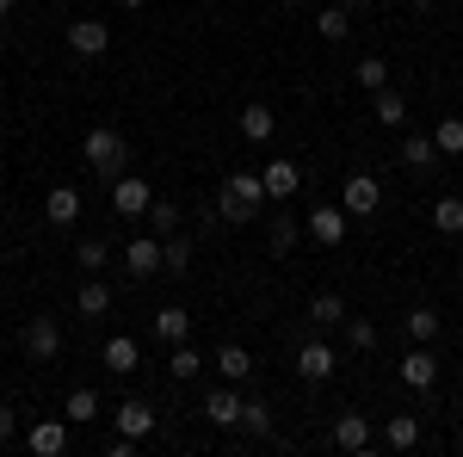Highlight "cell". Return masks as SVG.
Instances as JSON below:
<instances>
[{"label": "cell", "instance_id": "obj_38", "mask_svg": "<svg viewBox=\"0 0 463 457\" xmlns=\"http://www.w3.org/2000/svg\"><path fill=\"white\" fill-rule=\"evenodd\" d=\"M290 247H297V216H272V253L285 260Z\"/></svg>", "mask_w": 463, "mask_h": 457}, {"label": "cell", "instance_id": "obj_12", "mask_svg": "<svg viewBox=\"0 0 463 457\" xmlns=\"http://www.w3.org/2000/svg\"><path fill=\"white\" fill-rule=\"evenodd\" d=\"M118 433H130V439H148V433H155V408H148L143 395L118 402Z\"/></svg>", "mask_w": 463, "mask_h": 457}, {"label": "cell", "instance_id": "obj_30", "mask_svg": "<svg viewBox=\"0 0 463 457\" xmlns=\"http://www.w3.org/2000/svg\"><path fill=\"white\" fill-rule=\"evenodd\" d=\"M432 229L439 235H463V198H439L432 205Z\"/></svg>", "mask_w": 463, "mask_h": 457}, {"label": "cell", "instance_id": "obj_20", "mask_svg": "<svg viewBox=\"0 0 463 457\" xmlns=\"http://www.w3.org/2000/svg\"><path fill=\"white\" fill-rule=\"evenodd\" d=\"M309 328H346V303L334 297V290H321V297H309Z\"/></svg>", "mask_w": 463, "mask_h": 457}, {"label": "cell", "instance_id": "obj_11", "mask_svg": "<svg viewBox=\"0 0 463 457\" xmlns=\"http://www.w3.org/2000/svg\"><path fill=\"white\" fill-rule=\"evenodd\" d=\"M266 198H272V205H285V198H297V186H303V167H297V161H266Z\"/></svg>", "mask_w": 463, "mask_h": 457}, {"label": "cell", "instance_id": "obj_21", "mask_svg": "<svg viewBox=\"0 0 463 457\" xmlns=\"http://www.w3.org/2000/svg\"><path fill=\"white\" fill-rule=\"evenodd\" d=\"M216 377H222V384H241V377H253L248 347H216Z\"/></svg>", "mask_w": 463, "mask_h": 457}, {"label": "cell", "instance_id": "obj_24", "mask_svg": "<svg viewBox=\"0 0 463 457\" xmlns=\"http://www.w3.org/2000/svg\"><path fill=\"white\" fill-rule=\"evenodd\" d=\"M106 309H111V290L99 279H87V284H80V297H74V316L93 321V316H106Z\"/></svg>", "mask_w": 463, "mask_h": 457}, {"label": "cell", "instance_id": "obj_34", "mask_svg": "<svg viewBox=\"0 0 463 457\" xmlns=\"http://www.w3.org/2000/svg\"><path fill=\"white\" fill-rule=\"evenodd\" d=\"M167 371H174L179 384H185V377H198V371H204V358H198V352H192V347H185V340H179V347L167 352Z\"/></svg>", "mask_w": 463, "mask_h": 457}, {"label": "cell", "instance_id": "obj_15", "mask_svg": "<svg viewBox=\"0 0 463 457\" xmlns=\"http://www.w3.org/2000/svg\"><path fill=\"white\" fill-rule=\"evenodd\" d=\"M204 414H211V426H241V395L229 384H216L211 395H204Z\"/></svg>", "mask_w": 463, "mask_h": 457}, {"label": "cell", "instance_id": "obj_27", "mask_svg": "<svg viewBox=\"0 0 463 457\" xmlns=\"http://www.w3.org/2000/svg\"><path fill=\"white\" fill-rule=\"evenodd\" d=\"M402 328H408V340H414V347H432V340H439V309H408Z\"/></svg>", "mask_w": 463, "mask_h": 457}, {"label": "cell", "instance_id": "obj_9", "mask_svg": "<svg viewBox=\"0 0 463 457\" xmlns=\"http://www.w3.org/2000/svg\"><path fill=\"white\" fill-rule=\"evenodd\" d=\"M309 235H316V247H340L346 242V205H316Z\"/></svg>", "mask_w": 463, "mask_h": 457}, {"label": "cell", "instance_id": "obj_26", "mask_svg": "<svg viewBox=\"0 0 463 457\" xmlns=\"http://www.w3.org/2000/svg\"><path fill=\"white\" fill-rule=\"evenodd\" d=\"M179 223H185V211H179L174 198H155V205H148V229H155L161 242H167V235H179Z\"/></svg>", "mask_w": 463, "mask_h": 457}, {"label": "cell", "instance_id": "obj_4", "mask_svg": "<svg viewBox=\"0 0 463 457\" xmlns=\"http://www.w3.org/2000/svg\"><path fill=\"white\" fill-rule=\"evenodd\" d=\"M56 352H62V321H56V316H32V321H25V358L50 365Z\"/></svg>", "mask_w": 463, "mask_h": 457}, {"label": "cell", "instance_id": "obj_37", "mask_svg": "<svg viewBox=\"0 0 463 457\" xmlns=\"http://www.w3.org/2000/svg\"><path fill=\"white\" fill-rule=\"evenodd\" d=\"M241 426H248L253 439H266V433H272V408H266V402H241Z\"/></svg>", "mask_w": 463, "mask_h": 457}, {"label": "cell", "instance_id": "obj_10", "mask_svg": "<svg viewBox=\"0 0 463 457\" xmlns=\"http://www.w3.org/2000/svg\"><path fill=\"white\" fill-rule=\"evenodd\" d=\"M334 365H340V358H334V347H321V340H309V347L297 352V377H303V384H327Z\"/></svg>", "mask_w": 463, "mask_h": 457}, {"label": "cell", "instance_id": "obj_28", "mask_svg": "<svg viewBox=\"0 0 463 457\" xmlns=\"http://www.w3.org/2000/svg\"><path fill=\"white\" fill-rule=\"evenodd\" d=\"M272 130H279L272 106H248V111H241V137H248V142H272Z\"/></svg>", "mask_w": 463, "mask_h": 457}, {"label": "cell", "instance_id": "obj_3", "mask_svg": "<svg viewBox=\"0 0 463 457\" xmlns=\"http://www.w3.org/2000/svg\"><path fill=\"white\" fill-rule=\"evenodd\" d=\"M340 205H346V216H377V205H383V179L377 174H353L346 186H340Z\"/></svg>", "mask_w": 463, "mask_h": 457}, {"label": "cell", "instance_id": "obj_29", "mask_svg": "<svg viewBox=\"0 0 463 457\" xmlns=\"http://www.w3.org/2000/svg\"><path fill=\"white\" fill-rule=\"evenodd\" d=\"M316 32L327 37V43H346V32H353V13H346V6L334 0L327 13H316Z\"/></svg>", "mask_w": 463, "mask_h": 457}, {"label": "cell", "instance_id": "obj_43", "mask_svg": "<svg viewBox=\"0 0 463 457\" xmlns=\"http://www.w3.org/2000/svg\"><path fill=\"white\" fill-rule=\"evenodd\" d=\"M408 6H432V0H408Z\"/></svg>", "mask_w": 463, "mask_h": 457}, {"label": "cell", "instance_id": "obj_22", "mask_svg": "<svg viewBox=\"0 0 463 457\" xmlns=\"http://www.w3.org/2000/svg\"><path fill=\"white\" fill-rule=\"evenodd\" d=\"M383 439H390V452H414L420 445V414H390Z\"/></svg>", "mask_w": 463, "mask_h": 457}, {"label": "cell", "instance_id": "obj_14", "mask_svg": "<svg viewBox=\"0 0 463 457\" xmlns=\"http://www.w3.org/2000/svg\"><path fill=\"white\" fill-rule=\"evenodd\" d=\"M148 328H155V340H161V347H179V340L192 334V316H185L179 303H167V309H155V321H148Z\"/></svg>", "mask_w": 463, "mask_h": 457}, {"label": "cell", "instance_id": "obj_7", "mask_svg": "<svg viewBox=\"0 0 463 457\" xmlns=\"http://www.w3.org/2000/svg\"><path fill=\"white\" fill-rule=\"evenodd\" d=\"M395 371H402V384H408V389H432V384H439V358H432V347H408Z\"/></svg>", "mask_w": 463, "mask_h": 457}, {"label": "cell", "instance_id": "obj_6", "mask_svg": "<svg viewBox=\"0 0 463 457\" xmlns=\"http://www.w3.org/2000/svg\"><path fill=\"white\" fill-rule=\"evenodd\" d=\"M69 50L74 56H106L111 50V25L106 19H69Z\"/></svg>", "mask_w": 463, "mask_h": 457}, {"label": "cell", "instance_id": "obj_16", "mask_svg": "<svg viewBox=\"0 0 463 457\" xmlns=\"http://www.w3.org/2000/svg\"><path fill=\"white\" fill-rule=\"evenodd\" d=\"M334 445H340V452H371V421H364V414H340V421H334Z\"/></svg>", "mask_w": 463, "mask_h": 457}, {"label": "cell", "instance_id": "obj_31", "mask_svg": "<svg viewBox=\"0 0 463 457\" xmlns=\"http://www.w3.org/2000/svg\"><path fill=\"white\" fill-rule=\"evenodd\" d=\"M353 81L364 87V93H377V87H390V62H383V56H364V62L353 69Z\"/></svg>", "mask_w": 463, "mask_h": 457}, {"label": "cell", "instance_id": "obj_32", "mask_svg": "<svg viewBox=\"0 0 463 457\" xmlns=\"http://www.w3.org/2000/svg\"><path fill=\"white\" fill-rule=\"evenodd\" d=\"M106 260H111V242H106V235H87V242L74 247V266H87V272H99Z\"/></svg>", "mask_w": 463, "mask_h": 457}, {"label": "cell", "instance_id": "obj_2", "mask_svg": "<svg viewBox=\"0 0 463 457\" xmlns=\"http://www.w3.org/2000/svg\"><path fill=\"white\" fill-rule=\"evenodd\" d=\"M80 155H87V167L99 179H118V167L130 161V142L118 137L111 124H99V130H87V142H80Z\"/></svg>", "mask_w": 463, "mask_h": 457}, {"label": "cell", "instance_id": "obj_5", "mask_svg": "<svg viewBox=\"0 0 463 457\" xmlns=\"http://www.w3.org/2000/svg\"><path fill=\"white\" fill-rule=\"evenodd\" d=\"M148 205H155V192H148L137 174L111 179V211H118V216H148Z\"/></svg>", "mask_w": 463, "mask_h": 457}, {"label": "cell", "instance_id": "obj_40", "mask_svg": "<svg viewBox=\"0 0 463 457\" xmlns=\"http://www.w3.org/2000/svg\"><path fill=\"white\" fill-rule=\"evenodd\" d=\"M118 6H124V13H143V6H148V0H118Z\"/></svg>", "mask_w": 463, "mask_h": 457}, {"label": "cell", "instance_id": "obj_25", "mask_svg": "<svg viewBox=\"0 0 463 457\" xmlns=\"http://www.w3.org/2000/svg\"><path fill=\"white\" fill-rule=\"evenodd\" d=\"M25 445H32L37 457H56L62 445H69V426H62V421H43V426H32V439H25Z\"/></svg>", "mask_w": 463, "mask_h": 457}, {"label": "cell", "instance_id": "obj_19", "mask_svg": "<svg viewBox=\"0 0 463 457\" xmlns=\"http://www.w3.org/2000/svg\"><path fill=\"white\" fill-rule=\"evenodd\" d=\"M99 358H106V371H111V377H130V371H137V340H130V334H111Z\"/></svg>", "mask_w": 463, "mask_h": 457}, {"label": "cell", "instance_id": "obj_23", "mask_svg": "<svg viewBox=\"0 0 463 457\" xmlns=\"http://www.w3.org/2000/svg\"><path fill=\"white\" fill-rule=\"evenodd\" d=\"M161 272H167V279H185V272H192V242H185V235H167V242H161Z\"/></svg>", "mask_w": 463, "mask_h": 457}, {"label": "cell", "instance_id": "obj_8", "mask_svg": "<svg viewBox=\"0 0 463 457\" xmlns=\"http://www.w3.org/2000/svg\"><path fill=\"white\" fill-rule=\"evenodd\" d=\"M124 272L130 279H155L161 272V235H137V242L124 247Z\"/></svg>", "mask_w": 463, "mask_h": 457}, {"label": "cell", "instance_id": "obj_33", "mask_svg": "<svg viewBox=\"0 0 463 457\" xmlns=\"http://www.w3.org/2000/svg\"><path fill=\"white\" fill-rule=\"evenodd\" d=\"M99 421V395L93 389H69V426H87Z\"/></svg>", "mask_w": 463, "mask_h": 457}, {"label": "cell", "instance_id": "obj_17", "mask_svg": "<svg viewBox=\"0 0 463 457\" xmlns=\"http://www.w3.org/2000/svg\"><path fill=\"white\" fill-rule=\"evenodd\" d=\"M43 216H50L56 229H69V223H80V192H74V186H56V192L43 198Z\"/></svg>", "mask_w": 463, "mask_h": 457}, {"label": "cell", "instance_id": "obj_42", "mask_svg": "<svg viewBox=\"0 0 463 457\" xmlns=\"http://www.w3.org/2000/svg\"><path fill=\"white\" fill-rule=\"evenodd\" d=\"M13 6H19V0H0V19H6V13H13Z\"/></svg>", "mask_w": 463, "mask_h": 457}, {"label": "cell", "instance_id": "obj_41", "mask_svg": "<svg viewBox=\"0 0 463 457\" xmlns=\"http://www.w3.org/2000/svg\"><path fill=\"white\" fill-rule=\"evenodd\" d=\"M340 6H346V13H358V6H371V0H340Z\"/></svg>", "mask_w": 463, "mask_h": 457}, {"label": "cell", "instance_id": "obj_18", "mask_svg": "<svg viewBox=\"0 0 463 457\" xmlns=\"http://www.w3.org/2000/svg\"><path fill=\"white\" fill-rule=\"evenodd\" d=\"M402 167H408V174H432V167H439V142L432 137H408L402 142Z\"/></svg>", "mask_w": 463, "mask_h": 457}, {"label": "cell", "instance_id": "obj_39", "mask_svg": "<svg viewBox=\"0 0 463 457\" xmlns=\"http://www.w3.org/2000/svg\"><path fill=\"white\" fill-rule=\"evenodd\" d=\"M13 433H19V414H13V408H6V402H0V445H6V439H13Z\"/></svg>", "mask_w": 463, "mask_h": 457}, {"label": "cell", "instance_id": "obj_36", "mask_svg": "<svg viewBox=\"0 0 463 457\" xmlns=\"http://www.w3.org/2000/svg\"><path fill=\"white\" fill-rule=\"evenodd\" d=\"M346 347H353V352H371V347H377V321L346 316Z\"/></svg>", "mask_w": 463, "mask_h": 457}, {"label": "cell", "instance_id": "obj_35", "mask_svg": "<svg viewBox=\"0 0 463 457\" xmlns=\"http://www.w3.org/2000/svg\"><path fill=\"white\" fill-rule=\"evenodd\" d=\"M432 142H439V155H463V118H439Z\"/></svg>", "mask_w": 463, "mask_h": 457}, {"label": "cell", "instance_id": "obj_1", "mask_svg": "<svg viewBox=\"0 0 463 457\" xmlns=\"http://www.w3.org/2000/svg\"><path fill=\"white\" fill-rule=\"evenodd\" d=\"M266 205H272V198H266V179L248 174V167H235V174L216 186V216H222V223H253Z\"/></svg>", "mask_w": 463, "mask_h": 457}, {"label": "cell", "instance_id": "obj_13", "mask_svg": "<svg viewBox=\"0 0 463 457\" xmlns=\"http://www.w3.org/2000/svg\"><path fill=\"white\" fill-rule=\"evenodd\" d=\"M371 118H377L383 130H402V124H408V100H402L395 87H377V93H371Z\"/></svg>", "mask_w": 463, "mask_h": 457}]
</instances>
